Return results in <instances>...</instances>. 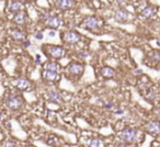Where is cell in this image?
Here are the masks:
<instances>
[{"instance_id":"obj_1","label":"cell","mask_w":160,"mask_h":147,"mask_svg":"<svg viewBox=\"0 0 160 147\" xmlns=\"http://www.w3.org/2000/svg\"><path fill=\"white\" fill-rule=\"evenodd\" d=\"M137 131L135 129H130V127H127V129H123L121 132V138L123 140V142L125 143H134L137 138Z\"/></svg>"},{"instance_id":"obj_2","label":"cell","mask_w":160,"mask_h":147,"mask_svg":"<svg viewBox=\"0 0 160 147\" xmlns=\"http://www.w3.org/2000/svg\"><path fill=\"white\" fill-rule=\"evenodd\" d=\"M22 104H23L22 99L17 97V96H10L7 99V105L11 110H18L22 107Z\"/></svg>"},{"instance_id":"obj_3","label":"cell","mask_w":160,"mask_h":147,"mask_svg":"<svg viewBox=\"0 0 160 147\" xmlns=\"http://www.w3.org/2000/svg\"><path fill=\"white\" fill-rule=\"evenodd\" d=\"M82 26L88 30H97L99 26V20L94 17H88L82 22Z\"/></svg>"},{"instance_id":"obj_4","label":"cell","mask_w":160,"mask_h":147,"mask_svg":"<svg viewBox=\"0 0 160 147\" xmlns=\"http://www.w3.org/2000/svg\"><path fill=\"white\" fill-rule=\"evenodd\" d=\"M48 53L54 58H59L65 55V49L62 46H48Z\"/></svg>"},{"instance_id":"obj_5","label":"cell","mask_w":160,"mask_h":147,"mask_svg":"<svg viewBox=\"0 0 160 147\" xmlns=\"http://www.w3.org/2000/svg\"><path fill=\"white\" fill-rule=\"evenodd\" d=\"M80 40H81V36H80V34H78L77 32H75V31H69L66 33V41H67L68 43H78Z\"/></svg>"},{"instance_id":"obj_6","label":"cell","mask_w":160,"mask_h":147,"mask_svg":"<svg viewBox=\"0 0 160 147\" xmlns=\"http://www.w3.org/2000/svg\"><path fill=\"white\" fill-rule=\"evenodd\" d=\"M129 17V12L125 9H117L115 11V20L118 22H124L126 21Z\"/></svg>"},{"instance_id":"obj_7","label":"cell","mask_w":160,"mask_h":147,"mask_svg":"<svg viewBox=\"0 0 160 147\" xmlns=\"http://www.w3.org/2000/svg\"><path fill=\"white\" fill-rule=\"evenodd\" d=\"M55 3L57 8L62 9V10H67L74 6V1H70V0H57Z\"/></svg>"},{"instance_id":"obj_8","label":"cell","mask_w":160,"mask_h":147,"mask_svg":"<svg viewBox=\"0 0 160 147\" xmlns=\"http://www.w3.org/2000/svg\"><path fill=\"white\" fill-rule=\"evenodd\" d=\"M46 23H47V26H49V28H52V29H57V28L61 25V20L57 18V17L50 16L49 18L46 19Z\"/></svg>"},{"instance_id":"obj_9","label":"cell","mask_w":160,"mask_h":147,"mask_svg":"<svg viewBox=\"0 0 160 147\" xmlns=\"http://www.w3.org/2000/svg\"><path fill=\"white\" fill-rule=\"evenodd\" d=\"M68 69H69L70 74H73V75H79L83 70V66L81 64H78V63H73V64L69 65Z\"/></svg>"},{"instance_id":"obj_10","label":"cell","mask_w":160,"mask_h":147,"mask_svg":"<svg viewBox=\"0 0 160 147\" xmlns=\"http://www.w3.org/2000/svg\"><path fill=\"white\" fill-rule=\"evenodd\" d=\"M159 129V123L157 121H153L147 125V131L150 134H158Z\"/></svg>"},{"instance_id":"obj_11","label":"cell","mask_w":160,"mask_h":147,"mask_svg":"<svg viewBox=\"0 0 160 147\" xmlns=\"http://www.w3.org/2000/svg\"><path fill=\"white\" fill-rule=\"evenodd\" d=\"M156 7L154 6H147L145 9H143L142 11V16L143 17H145V18H150V17H153L155 13H156Z\"/></svg>"},{"instance_id":"obj_12","label":"cell","mask_w":160,"mask_h":147,"mask_svg":"<svg viewBox=\"0 0 160 147\" xmlns=\"http://www.w3.org/2000/svg\"><path fill=\"white\" fill-rule=\"evenodd\" d=\"M29 86H30V81L24 79V78H20V79H18L15 81V87L18 89H20V90H24Z\"/></svg>"},{"instance_id":"obj_13","label":"cell","mask_w":160,"mask_h":147,"mask_svg":"<svg viewBox=\"0 0 160 147\" xmlns=\"http://www.w3.org/2000/svg\"><path fill=\"white\" fill-rule=\"evenodd\" d=\"M101 74H102V76L105 77V78H112L114 76L115 71L111 67H102L101 68Z\"/></svg>"},{"instance_id":"obj_14","label":"cell","mask_w":160,"mask_h":147,"mask_svg":"<svg viewBox=\"0 0 160 147\" xmlns=\"http://www.w3.org/2000/svg\"><path fill=\"white\" fill-rule=\"evenodd\" d=\"M48 99L53 102H61L63 100V97L58 92H50L48 94Z\"/></svg>"},{"instance_id":"obj_15","label":"cell","mask_w":160,"mask_h":147,"mask_svg":"<svg viewBox=\"0 0 160 147\" xmlns=\"http://www.w3.org/2000/svg\"><path fill=\"white\" fill-rule=\"evenodd\" d=\"M11 35L14 40H18V41H21L24 38V33L21 30H12L11 31Z\"/></svg>"},{"instance_id":"obj_16","label":"cell","mask_w":160,"mask_h":147,"mask_svg":"<svg viewBox=\"0 0 160 147\" xmlns=\"http://www.w3.org/2000/svg\"><path fill=\"white\" fill-rule=\"evenodd\" d=\"M21 8H22V3L19 1H11L9 3L10 11H19V10H21Z\"/></svg>"},{"instance_id":"obj_17","label":"cell","mask_w":160,"mask_h":147,"mask_svg":"<svg viewBox=\"0 0 160 147\" xmlns=\"http://www.w3.org/2000/svg\"><path fill=\"white\" fill-rule=\"evenodd\" d=\"M44 77H45V79L53 81V80L57 79L58 75H57L56 71H47V70H45V73H44Z\"/></svg>"},{"instance_id":"obj_18","label":"cell","mask_w":160,"mask_h":147,"mask_svg":"<svg viewBox=\"0 0 160 147\" xmlns=\"http://www.w3.org/2000/svg\"><path fill=\"white\" fill-rule=\"evenodd\" d=\"M44 68H45L47 71H57L58 65H57L56 63H47V64H45Z\"/></svg>"},{"instance_id":"obj_19","label":"cell","mask_w":160,"mask_h":147,"mask_svg":"<svg viewBox=\"0 0 160 147\" xmlns=\"http://www.w3.org/2000/svg\"><path fill=\"white\" fill-rule=\"evenodd\" d=\"M25 21V14L22 12L18 13V14H15V17H14V22L15 23H18V24H22V23H24Z\"/></svg>"},{"instance_id":"obj_20","label":"cell","mask_w":160,"mask_h":147,"mask_svg":"<svg viewBox=\"0 0 160 147\" xmlns=\"http://www.w3.org/2000/svg\"><path fill=\"white\" fill-rule=\"evenodd\" d=\"M101 142L97 137H92L90 141H89V147H100Z\"/></svg>"},{"instance_id":"obj_21","label":"cell","mask_w":160,"mask_h":147,"mask_svg":"<svg viewBox=\"0 0 160 147\" xmlns=\"http://www.w3.org/2000/svg\"><path fill=\"white\" fill-rule=\"evenodd\" d=\"M159 58H160L159 53H158V52H155L154 56L151 57V59H153V61H159Z\"/></svg>"},{"instance_id":"obj_22","label":"cell","mask_w":160,"mask_h":147,"mask_svg":"<svg viewBox=\"0 0 160 147\" xmlns=\"http://www.w3.org/2000/svg\"><path fill=\"white\" fill-rule=\"evenodd\" d=\"M5 147H15V144L11 141H8L6 144H5Z\"/></svg>"},{"instance_id":"obj_23","label":"cell","mask_w":160,"mask_h":147,"mask_svg":"<svg viewBox=\"0 0 160 147\" xmlns=\"http://www.w3.org/2000/svg\"><path fill=\"white\" fill-rule=\"evenodd\" d=\"M114 113H115L116 115H123L124 113H125V111H124L123 109H117V110L115 111Z\"/></svg>"},{"instance_id":"obj_24","label":"cell","mask_w":160,"mask_h":147,"mask_svg":"<svg viewBox=\"0 0 160 147\" xmlns=\"http://www.w3.org/2000/svg\"><path fill=\"white\" fill-rule=\"evenodd\" d=\"M43 37H44V35H43V33H42V32H38V33L35 34V38H36V40H42Z\"/></svg>"},{"instance_id":"obj_25","label":"cell","mask_w":160,"mask_h":147,"mask_svg":"<svg viewBox=\"0 0 160 147\" xmlns=\"http://www.w3.org/2000/svg\"><path fill=\"white\" fill-rule=\"evenodd\" d=\"M56 35V33L54 32V31H49L48 32V36L49 37H54Z\"/></svg>"},{"instance_id":"obj_26","label":"cell","mask_w":160,"mask_h":147,"mask_svg":"<svg viewBox=\"0 0 160 147\" xmlns=\"http://www.w3.org/2000/svg\"><path fill=\"white\" fill-rule=\"evenodd\" d=\"M36 63L37 64H40V63H41V55L36 56Z\"/></svg>"},{"instance_id":"obj_27","label":"cell","mask_w":160,"mask_h":147,"mask_svg":"<svg viewBox=\"0 0 160 147\" xmlns=\"http://www.w3.org/2000/svg\"><path fill=\"white\" fill-rule=\"evenodd\" d=\"M104 107H105V108H106V109H111V108H112V104H111V103H109V104H105Z\"/></svg>"},{"instance_id":"obj_28","label":"cell","mask_w":160,"mask_h":147,"mask_svg":"<svg viewBox=\"0 0 160 147\" xmlns=\"http://www.w3.org/2000/svg\"><path fill=\"white\" fill-rule=\"evenodd\" d=\"M30 44H31L30 42H25V43H24V46H30Z\"/></svg>"},{"instance_id":"obj_29","label":"cell","mask_w":160,"mask_h":147,"mask_svg":"<svg viewBox=\"0 0 160 147\" xmlns=\"http://www.w3.org/2000/svg\"><path fill=\"white\" fill-rule=\"evenodd\" d=\"M0 120H1V113H0Z\"/></svg>"}]
</instances>
